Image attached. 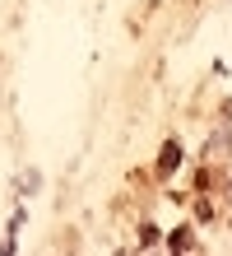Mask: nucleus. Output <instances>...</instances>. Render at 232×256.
I'll list each match as a JSON object with an SVG mask.
<instances>
[{
  "mask_svg": "<svg viewBox=\"0 0 232 256\" xmlns=\"http://www.w3.org/2000/svg\"><path fill=\"white\" fill-rule=\"evenodd\" d=\"M177 163H181V144H177V140H167V144H163V154H158V177L177 172Z\"/></svg>",
  "mask_w": 232,
  "mask_h": 256,
  "instance_id": "f257e3e1",
  "label": "nucleus"
},
{
  "mask_svg": "<svg viewBox=\"0 0 232 256\" xmlns=\"http://www.w3.org/2000/svg\"><path fill=\"white\" fill-rule=\"evenodd\" d=\"M167 247H191V228H177L172 238H167Z\"/></svg>",
  "mask_w": 232,
  "mask_h": 256,
  "instance_id": "f03ea898",
  "label": "nucleus"
}]
</instances>
